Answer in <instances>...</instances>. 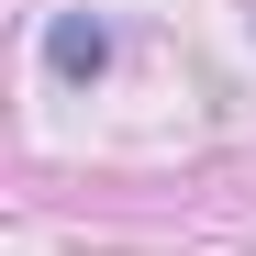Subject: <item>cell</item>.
<instances>
[{
	"label": "cell",
	"instance_id": "cell-1",
	"mask_svg": "<svg viewBox=\"0 0 256 256\" xmlns=\"http://www.w3.org/2000/svg\"><path fill=\"white\" fill-rule=\"evenodd\" d=\"M45 67H56V78H100V67H112V34H100L90 12H56V22H45Z\"/></svg>",
	"mask_w": 256,
	"mask_h": 256
}]
</instances>
